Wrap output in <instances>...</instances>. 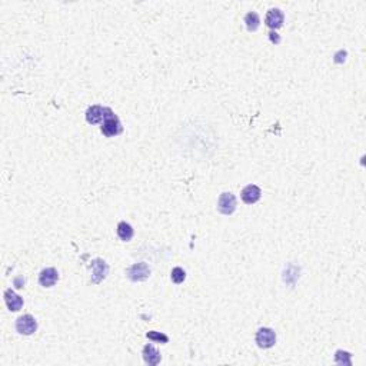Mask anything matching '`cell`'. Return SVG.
<instances>
[{
  "instance_id": "1",
  "label": "cell",
  "mask_w": 366,
  "mask_h": 366,
  "mask_svg": "<svg viewBox=\"0 0 366 366\" xmlns=\"http://www.w3.org/2000/svg\"><path fill=\"white\" fill-rule=\"evenodd\" d=\"M100 130L106 137H115L123 132V126L120 123V119L115 115V112L111 107H104V116Z\"/></svg>"
},
{
  "instance_id": "2",
  "label": "cell",
  "mask_w": 366,
  "mask_h": 366,
  "mask_svg": "<svg viewBox=\"0 0 366 366\" xmlns=\"http://www.w3.org/2000/svg\"><path fill=\"white\" fill-rule=\"evenodd\" d=\"M126 275L132 282H144L151 276V268L144 262L135 263L126 271Z\"/></svg>"
},
{
  "instance_id": "3",
  "label": "cell",
  "mask_w": 366,
  "mask_h": 366,
  "mask_svg": "<svg viewBox=\"0 0 366 366\" xmlns=\"http://www.w3.org/2000/svg\"><path fill=\"white\" fill-rule=\"evenodd\" d=\"M217 210L225 216L232 215L236 210V196L231 192H223L217 200Z\"/></svg>"
},
{
  "instance_id": "4",
  "label": "cell",
  "mask_w": 366,
  "mask_h": 366,
  "mask_svg": "<svg viewBox=\"0 0 366 366\" xmlns=\"http://www.w3.org/2000/svg\"><path fill=\"white\" fill-rule=\"evenodd\" d=\"M256 343L262 349H269L276 343V334L271 327H261L256 332Z\"/></svg>"
},
{
  "instance_id": "5",
  "label": "cell",
  "mask_w": 366,
  "mask_h": 366,
  "mask_svg": "<svg viewBox=\"0 0 366 366\" xmlns=\"http://www.w3.org/2000/svg\"><path fill=\"white\" fill-rule=\"evenodd\" d=\"M90 269H92V283L97 285L107 276L109 265L104 262L103 259H95L90 263Z\"/></svg>"
},
{
  "instance_id": "6",
  "label": "cell",
  "mask_w": 366,
  "mask_h": 366,
  "mask_svg": "<svg viewBox=\"0 0 366 366\" xmlns=\"http://www.w3.org/2000/svg\"><path fill=\"white\" fill-rule=\"evenodd\" d=\"M16 331L20 335H33L38 331V320L32 315H23L16 320Z\"/></svg>"
},
{
  "instance_id": "7",
  "label": "cell",
  "mask_w": 366,
  "mask_h": 366,
  "mask_svg": "<svg viewBox=\"0 0 366 366\" xmlns=\"http://www.w3.org/2000/svg\"><path fill=\"white\" fill-rule=\"evenodd\" d=\"M283 22H285V16H283V12L280 9H271L265 17V23L272 30H276L279 27H282Z\"/></svg>"
},
{
  "instance_id": "8",
  "label": "cell",
  "mask_w": 366,
  "mask_h": 366,
  "mask_svg": "<svg viewBox=\"0 0 366 366\" xmlns=\"http://www.w3.org/2000/svg\"><path fill=\"white\" fill-rule=\"evenodd\" d=\"M240 196H242V200H243L246 205H253V203H256L258 200L261 199L262 191H261V188L256 186V185H247L246 188H243Z\"/></svg>"
},
{
  "instance_id": "9",
  "label": "cell",
  "mask_w": 366,
  "mask_h": 366,
  "mask_svg": "<svg viewBox=\"0 0 366 366\" xmlns=\"http://www.w3.org/2000/svg\"><path fill=\"white\" fill-rule=\"evenodd\" d=\"M5 302H6V306H8L9 311L12 312H17L20 311L23 308V298L19 296V295L12 290V289H8L5 292Z\"/></svg>"
},
{
  "instance_id": "10",
  "label": "cell",
  "mask_w": 366,
  "mask_h": 366,
  "mask_svg": "<svg viewBox=\"0 0 366 366\" xmlns=\"http://www.w3.org/2000/svg\"><path fill=\"white\" fill-rule=\"evenodd\" d=\"M57 280H59V272L56 271L55 268H46L40 272L39 283L43 287L55 286Z\"/></svg>"
},
{
  "instance_id": "11",
  "label": "cell",
  "mask_w": 366,
  "mask_h": 366,
  "mask_svg": "<svg viewBox=\"0 0 366 366\" xmlns=\"http://www.w3.org/2000/svg\"><path fill=\"white\" fill-rule=\"evenodd\" d=\"M104 116V107L99 106V104H93L86 111V120L89 125H97L100 122H103Z\"/></svg>"
},
{
  "instance_id": "12",
  "label": "cell",
  "mask_w": 366,
  "mask_h": 366,
  "mask_svg": "<svg viewBox=\"0 0 366 366\" xmlns=\"http://www.w3.org/2000/svg\"><path fill=\"white\" fill-rule=\"evenodd\" d=\"M143 359L148 365L155 366L158 365V363H160L162 356H160V353L158 352V349H156L153 345H146L143 348Z\"/></svg>"
},
{
  "instance_id": "13",
  "label": "cell",
  "mask_w": 366,
  "mask_h": 366,
  "mask_svg": "<svg viewBox=\"0 0 366 366\" xmlns=\"http://www.w3.org/2000/svg\"><path fill=\"white\" fill-rule=\"evenodd\" d=\"M133 235H135V231L128 222H120L118 225V236L120 238V240L129 242V240H132Z\"/></svg>"
},
{
  "instance_id": "14",
  "label": "cell",
  "mask_w": 366,
  "mask_h": 366,
  "mask_svg": "<svg viewBox=\"0 0 366 366\" xmlns=\"http://www.w3.org/2000/svg\"><path fill=\"white\" fill-rule=\"evenodd\" d=\"M245 23H246L249 32H256L259 29V24H261V17L256 12H249L245 16Z\"/></svg>"
},
{
  "instance_id": "15",
  "label": "cell",
  "mask_w": 366,
  "mask_h": 366,
  "mask_svg": "<svg viewBox=\"0 0 366 366\" xmlns=\"http://www.w3.org/2000/svg\"><path fill=\"white\" fill-rule=\"evenodd\" d=\"M170 279H172V282H175L176 285H180L186 279V272L183 271L182 268H175L170 273Z\"/></svg>"
},
{
  "instance_id": "16",
  "label": "cell",
  "mask_w": 366,
  "mask_h": 366,
  "mask_svg": "<svg viewBox=\"0 0 366 366\" xmlns=\"http://www.w3.org/2000/svg\"><path fill=\"white\" fill-rule=\"evenodd\" d=\"M148 336V339H151L153 342H159V343H167L169 342V338H167L165 334H160V332H155V331H152V332H148L146 334Z\"/></svg>"
},
{
  "instance_id": "17",
  "label": "cell",
  "mask_w": 366,
  "mask_h": 366,
  "mask_svg": "<svg viewBox=\"0 0 366 366\" xmlns=\"http://www.w3.org/2000/svg\"><path fill=\"white\" fill-rule=\"evenodd\" d=\"M269 34H271V40H272V42H275V43H279V42H280V39H279V36H278V33L271 32V33H269Z\"/></svg>"
}]
</instances>
